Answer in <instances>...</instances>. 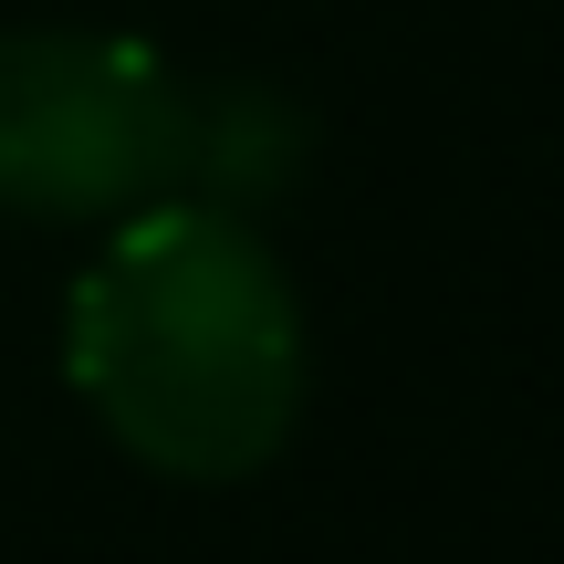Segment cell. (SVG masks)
Masks as SVG:
<instances>
[{
	"instance_id": "obj_2",
	"label": "cell",
	"mask_w": 564,
	"mask_h": 564,
	"mask_svg": "<svg viewBox=\"0 0 564 564\" xmlns=\"http://www.w3.org/2000/svg\"><path fill=\"white\" fill-rule=\"evenodd\" d=\"M199 167V95L137 32H0V209L126 220Z\"/></svg>"
},
{
	"instance_id": "obj_1",
	"label": "cell",
	"mask_w": 564,
	"mask_h": 564,
	"mask_svg": "<svg viewBox=\"0 0 564 564\" xmlns=\"http://www.w3.org/2000/svg\"><path fill=\"white\" fill-rule=\"evenodd\" d=\"M63 377L126 460L241 481L303 419V303L272 241L220 199H147L63 303Z\"/></svg>"
}]
</instances>
